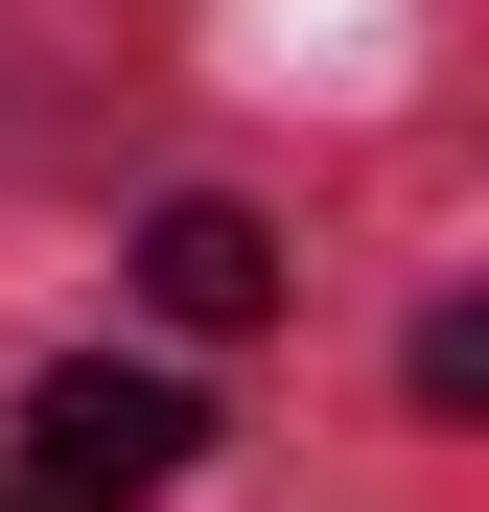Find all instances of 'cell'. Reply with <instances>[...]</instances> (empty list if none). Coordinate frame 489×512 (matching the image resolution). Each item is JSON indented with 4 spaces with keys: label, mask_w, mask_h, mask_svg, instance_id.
Segmentation results:
<instances>
[{
    "label": "cell",
    "mask_w": 489,
    "mask_h": 512,
    "mask_svg": "<svg viewBox=\"0 0 489 512\" xmlns=\"http://www.w3.org/2000/svg\"><path fill=\"white\" fill-rule=\"evenodd\" d=\"M140 303L187 326V350H233V326H280V233L233 210V187H187V210H140Z\"/></svg>",
    "instance_id": "obj_2"
},
{
    "label": "cell",
    "mask_w": 489,
    "mask_h": 512,
    "mask_svg": "<svg viewBox=\"0 0 489 512\" xmlns=\"http://www.w3.org/2000/svg\"><path fill=\"white\" fill-rule=\"evenodd\" d=\"M187 466H210V396L187 373H117V350L24 373V512H140V489H187Z\"/></svg>",
    "instance_id": "obj_1"
}]
</instances>
